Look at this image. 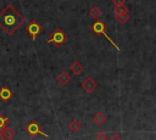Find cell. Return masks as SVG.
I'll return each mask as SVG.
<instances>
[{"label":"cell","mask_w":156,"mask_h":140,"mask_svg":"<svg viewBox=\"0 0 156 140\" xmlns=\"http://www.w3.org/2000/svg\"><path fill=\"white\" fill-rule=\"evenodd\" d=\"M23 23L24 17L12 5H7L0 11V28L7 35H12Z\"/></svg>","instance_id":"obj_1"},{"label":"cell","mask_w":156,"mask_h":140,"mask_svg":"<svg viewBox=\"0 0 156 140\" xmlns=\"http://www.w3.org/2000/svg\"><path fill=\"white\" fill-rule=\"evenodd\" d=\"M90 29L94 32V33H96L98 35H104L112 45H113V47H116L117 49V51H119L121 49H119V46L117 45V44H115V41L106 34V24L104 23V22H101V21H96V22H94L91 26H90Z\"/></svg>","instance_id":"obj_2"},{"label":"cell","mask_w":156,"mask_h":140,"mask_svg":"<svg viewBox=\"0 0 156 140\" xmlns=\"http://www.w3.org/2000/svg\"><path fill=\"white\" fill-rule=\"evenodd\" d=\"M67 34L62 30V29H60V28H57V29H55L51 34H50V37H49V39H48V43H54L56 46H61L63 43H66L67 41Z\"/></svg>","instance_id":"obj_3"},{"label":"cell","mask_w":156,"mask_h":140,"mask_svg":"<svg viewBox=\"0 0 156 140\" xmlns=\"http://www.w3.org/2000/svg\"><path fill=\"white\" fill-rule=\"evenodd\" d=\"M26 131L29 135H33V136L40 134V135H43L45 138H49V135L41 130V125H40V123L38 121H30V122H28V124L26 125Z\"/></svg>","instance_id":"obj_4"},{"label":"cell","mask_w":156,"mask_h":140,"mask_svg":"<svg viewBox=\"0 0 156 140\" xmlns=\"http://www.w3.org/2000/svg\"><path fill=\"white\" fill-rule=\"evenodd\" d=\"M26 32L30 35L32 40H33V41H35L37 37L41 33V26H40V23H39V22H37V21H32L29 24H27V26H26Z\"/></svg>","instance_id":"obj_5"},{"label":"cell","mask_w":156,"mask_h":140,"mask_svg":"<svg viewBox=\"0 0 156 140\" xmlns=\"http://www.w3.org/2000/svg\"><path fill=\"white\" fill-rule=\"evenodd\" d=\"M96 88H98V83H96L91 77H88V78H85V79L82 82V89H83L85 93H88V94H91Z\"/></svg>","instance_id":"obj_6"},{"label":"cell","mask_w":156,"mask_h":140,"mask_svg":"<svg viewBox=\"0 0 156 140\" xmlns=\"http://www.w3.org/2000/svg\"><path fill=\"white\" fill-rule=\"evenodd\" d=\"M0 134L2 136V139H13L16 136V130L10 128V127H5L2 129H0Z\"/></svg>","instance_id":"obj_7"},{"label":"cell","mask_w":156,"mask_h":140,"mask_svg":"<svg viewBox=\"0 0 156 140\" xmlns=\"http://www.w3.org/2000/svg\"><path fill=\"white\" fill-rule=\"evenodd\" d=\"M56 80H57L62 86H65V85H67V84L71 82V75L68 74V72L62 71V72L56 77Z\"/></svg>","instance_id":"obj_8"},{"label":"cell","mask_w":156,"mask_h":140,"mask_svg":"<svg viewBox=\"0 0 156 140\" xmlns=\"http://www.w3.org/2000/svg\"><path fill=\"white\" fill-rule=\"evenodd\" d=\"M12 95H13V93H12V90H11L9 86H2V88L0 89V100H2V101H9V100L12 97Z\"/></svg>","instance_id":"obj_9"},{"label":"cell","mask_w":156,"mask_h":140,"mask_svg":"<svg viewBox=\"0 0 156 140\" xmlns=\"http://www.w3.org/2000/svg\"><path fill=\"white\" fill-rule=\"evenodd\" d=\"M69 69H71V72H72L74 75H79V74L83 72V65H82L80 62H78V61H74V62L71 65Z\"/></svg>","instance_id":"obj_10"},{"label":"cell","mask_w":156,"mask_h":140,"mask_svg":"<svg viewBox=\"0 0 156 140\" xmlns=\"http://www.w3.org/2000/svg\"><path fill=\"white\" fill-rule=\"evenodd\" d=\"M94 122H95V124L96 125H102L105 122H106V116L102 113V112H98V113H95V116H94Z\"/></svg>","instance_id":"obj_11"},{"label":"cell","mask_w":156,"mask_h":140,"mask_svg":"<svg viewBox=\"0 0 156 140\" xmlns=\"http://www.w3.org/2000/svg\"><path fill=\"white\" fill-rule=\"evenodd\" d=\"M68 128H69V130H71L72 133H77V131H79V130H80L82 124H80V122H79V121L73 119V121H71V122H69Z\"/></svg>","instance_id":"obj_12"},{"label":"cell","mask_w":156,"mask_h":140,"mask_svg":"<svg viewBox=\"0 0 156 140\" xmlns=\"http://www.w3.org/2000/svg\"><path fill=\"white\" fill-rule=\"evenodd\" d=\"M116 18H117V22H118V23L123 24V23H127V21H129L130 15H129V12H124V13L117 15V16H116Z\"/></svg>","instance_id":"obj_13"},{"label":"cell","mask_w":156,"mask_h":140,"mask_svg":"<svg viewBox=\"0 0 156 140\" xmlns=\"http://www.w3.org/2000/svg\"><path fill=\"white\" fill-rule=\"evenodd\" d=\"M89 15H90L93 18H98V17H100V16L102 15V11H101V9H100V7L94 6V7H91V9H90Z\"/></svg>","instance_id":"obj_14"},{"label":"cell","mask_w":156,"mask_h":140,"mask_svg":"<svg viewBox=\"0 0 156 140\" xmlns=\"http://www.w3.org/2000/svg\"><path fill=\"white\" fill-rule=\"evenodd\" d=\"M113 12L117 16V15H121V13H124V12H129V10H128V7L126 5H119V6H115Z\"/></svg>","instance_id":"obj_15"},{"label":"cell","mask_w":156,"mask_h":140,"mask_svg":"<svg viewBox=\"0 0 156 140\" xmlns=\"http://www.w3.org/2000/svg\"><path fill=\"white\" fill-rule=\"evenodd\" d=\"M7 124H9V118L5 117V116H2V114L0 113V129L7 127Z\"/></svg>","instance_id":"obj_16"},{"label":"cell","mask_w":156,"mask_h":140,"mask_svg":"<svg viewBox=\"0 0 156 140\" xmlns=\"http://www.w3.org/2000/svg\"><path fill=\"white\" fill-rule=\"evenodd\" d=\"M110 136L107 135V133H98L96 135H95V139H101V140H106V139H108Z\"/></svg>","instance_id":"obj_17"},{"label":"cell","mask_w":156,"mask_h":140,"mask_svg":"<svg viewBox=\"0 0 156 140\" xmlns=\"http://www.w3.org/2000/svg\"><path fill=\"white\" fill-rule=\"evenodd\" d=\"M112 4L115 6H119V5H124L126 4V0H112Z\"/></svg>","instance_id":"obj_18"},{"label":"cell","mask_w":156,"mask_h":140,"mask_svg":"<svg viewBox=\"0 0 156 140\" xmlns=\"http://www.w3.org/2000/svg\"><path fill=\"white\" fill-rule=\"evenodd\" d=\"M110 138H111V139H121V135H119V134H113V135H111Z\"/></svg>","instance_id":"obj_19"},{"label":"cell","mask_w":156,"mask_h":140,"mask_svg":"<svg viewBox=\"0 0 156 140\" xmlns=\"http://www.w3.org/2000/svg\"><path fill=\"white\" fill-rule=\"evenodd\" d=\"M1 139H2V136H1V134H0V140H1Z\"/></svg>","instance_id":"obj_20"}]
</instances>
